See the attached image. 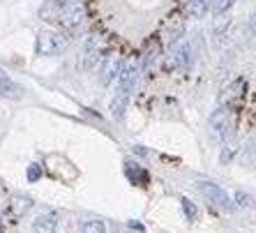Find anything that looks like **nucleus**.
Returning <instances> with one entry per match:
<instances>
[{"label":"nucleus","instance_id":"obj_21","mask_svg":"<svg viewBox=\"0 0 256 233\" xmlns=\"http://www.w3.org/2000/svg\"><path fill=\"white\" fill-rule=\"evenodd\" d=\"M247 26H250V30H252V32H254V35H256V10H254V12H252V16H250V21H247Z\"/></svg>","mask_w":256,"mask_h":233},{"label":"nucleus","instance_id":"obj_12","mask_svg":"<svg viewBox=\"0 0 256 233\" xmlns=\"http://www.w3.org/2000/svg\"><path fill=\"white\" fill-rule=\"evenodd\" d=\"M127 102H130V95H127V92H116L114 102H111V116H114L116 120H122V118H125Z\"/></svg>","mask_w":256,"mask_h":233},{"label":"nucleus","instance_id":"obj_7","mask_svg":"<svg viewBox=\"0 0 256 233\" xmlns=\"http://www.w3.org/2000/svg\"><path fill=\"white\" fill-rule=\"evenodd\" d=\"M30 233H58V217H56V212H42V215H37L35 222H32Z\"/></svg>","mask_w":256,"mask_h":233},{"label":"nucleus","instance_id":"obj_6","mask_svg":"<svg viewBox=\"0 0 256 233\" xmlns=\"http://www.w3.org/2000/svg\"><path fill=\"white\" fill-rule=\"evenodd\" d=\"M24 92L26 90L14 81L10 74L0 67V97H5V100H12V102H18V100H24Z\"/></svg>","mask_w":256,"mask_h":233},{"label":"nucleus","instance_id":"obj_19","mask_svg":"<svg viewBox=\"0 0 256 233\" xmlns=\"http://www.w3.org/2000/svg\"><path fill=\"white\" fill-rule=\"evenodd\" d=\"M180 204H182V210H185V215L190 217V222H194V220H196V217H198V210H196V206L192 204L190 198L185 196V198H182V201H180Z\"/></svg>","mask_w":256,"mask_h":233},{"label":"nucleus","instance_id":"obj_9","mask_svg":"<svg viewBox=\"0 0 256 233\" xmlns=\"http://www.w3.org/2000/svg\"><path fill=\"white\" fill-rule=\"evenodd\" d=\"M60 2L58 0H44L42 7H40V12H37V16L42 18V21H46V24H58V16H60Z\"/></svg>","mask_w":256,"mask_h":233},{"label":"nucleus","instance_id":"obj_11","mask_svg":"<svg viewBox=\"0 0 256 233\" xmlns=\"http://www.w3.org/2000/svg\"><path fill=\"white\" fill-rule=\"evenodd\" d=\"M171 65H180V67L192 65V46L190 44H180V46L173 51Z\"/></svg>","mask_w":256,"mask_h":233},{"label":"nucleus","instance_id":"obj_3","mask_svg":"<svg viewBox=\"0 0 256 233\" xmlns=\"http://www.w3.org/2000/svg\"><path fill=\"white\" fill-rule=\"evenodd\" d=\"M208 127H210V134L212 138L217 141H226L231 136L233 132V118H231V111L226 106H220L217 111H212L208 118Z\"/></svg>","mask_w":256,"mask_h":233},{"label":"nucleus","instance_id":"obj_4","mask_svg":"<svg viewBox=\"0 0 256 233\" xmlns=\"http://www.w3.org/2000/svg\"><path fill=\"white\" fill-rule=\"evenodd\" d=\"M84 24H86L84 2H74V5H62L60 7V16H58V24L56 26L65 28L67 32H74V30H78Z\"/></svg>","mask_w":256,"mask_h":233},{"label":"nucleus","instance_id":"obj_18","mask_svg":"<svg viewBox=\"0 0 256 233\" xmlns=\"http://www.w3.org/2000/svg\"><path fill=\"white\" fill-rule=\"evenodd\" d=\"M233 2H236V0H212V12L217 14V16H222V14H226L228 10H231Z\"/></svg>","mask_w":256,"mask_h":233},{"label":"nucleus","instance_id":"obj_17","mask_svg":"<svg viewBox=\"0 0 256 233\" xmlns=\"http://www.w3.org/2000/svg\"><path fill=\"white\" fill-rule=\"evenodd\" d=\"M233 204H238L240 208H247V210H256V201L250 196V194H244V192H236Z\"/></svg>","mask_w":256,"mask_h":233},{"label":"nucleus","instance_id":"obj_20","mask_svg":"<svg viewBox=\"0 0 256 233\" xmlns=\"http://www.w3.org/2000/svg\"><path fill=\"white\" fill-rule=\"evenodd\" d=\"M40 178V164H30L28 168V180H37Z\"/></svg>","mask_w":256,"mask_h":233},{"label":"nucleus","instance_id":"obj_13","mask_svg":"<svg viewBox=\"0 0 256 233\" xmlns=\"http://www.w3.org/2000/svg\"><path fill=\"white\" fill-rule=\"evenodd\" d=\"M187 12L192 18H203L208 14V0H187Z\"/></svg>","mask_w":256,"mask_h":233},{"label":"nucleus","instance_id":"obj_22","mask_svg":"<svg viewBox=\"0 0 256 233\" xmlns=\"http://www.w3.org/2000/svg\"><path fill=\"white\" fill-rule=\"evenodd\" d=\"M60 5H74V2H84V0H58Z\"/></svg>","mask_w":256,"mask_h":233},{"label":"nucleus","instance_id":"obj_2","mask_svg":"<svg viewBox=\"0 0 256 233\" xmlns=\"http://www.w3.org/2000/svg\"><path fill=\"white\" fill-rule=\"evenodd\" d=\"M196 190L208 198V204H212L214 208L226 210V212H233V210H236V204H233L231 194H228L226 190H222L220 185H214L212 180H198Z\"/></svg>","mask_w":256,"mask_h":233},{"label":"nucleus","instance_id":"obj_14","mask_svg":"<svg viewBox=\"0 0 256 233\" xmlns=\"http://www.w3.org/2000/svg\"><path fill=\"white\" fill-rule=\"evenodd\" d=\"M78 233H106V224L102 220H86Z\"/></svg>","mask_w":256,"mask_h":233},{"label":"nucleus","instance_id":"obj_10","mask_svg":"<svg viewBox=\"0 0 256 233\" xmlns=\"http://www.w3.org/2000/svg\"><path fill=\"white\" fill-rule=\"evenodd\" d=\"M240 164L247 168L256 166V136H252L247 144H244L242 152H240Z\"/></svg>","mask_w":256,"mask_h":233},{"label":"nucleus","instance_id":"obj_15","mask_svg":"<svg viewBox=\"0 0 256 233\" xmlns=\"http://www.w3.org/2000/svg\"><path fill=\"white\" fill-rule=\"evenodd\" d=\"M30 208H32V198L21 196V194H16V196L12 198V210L16 215H24V212H28Z\"/></svg>","mask_w":256,"mask_h":233},{"label":"nucleus","instance_id":"obj_5","mask_svg":"<svg viewBox=\"0 0 256 233\" xmlns=\"http://www.w3.org/2000/svg\"><path fill=\"white\" fill-rule=\"evenodd\" d=\"M125 65V60L120 58V56H108L104 62H102V72H100V81L102 86H111L118 78L120 70Z\"/></svg>","mask_w":256,"mask_h":233},{"label":"nucleus","instance_id":"obj_1","mask_svg":"<svg viewBox=\"0 0 256 233\" xmlns=\"http://www.w3.org/2000/svg\"><path fill=\"white\" fill-rule=\"evenodd\" d=\"M70 46V37L58 30H40L35 37V54L40 58H51V56H60Z\"/></svg>","mask_w":256,"mask_h":233},{"label":"nucleus","instance_id":"obj_16","mask_svg":"<svg viewBox=\"0 0 256 233\" xmlns=\"http://www.w3.org/2000/svg\"><path fill=\"white\" fill-rule=\"evenodd\" d=\"M238 152V144L236 141H228V144H224V148H222L220 152V164H228V162L233 160V155Z\"/></svg>","mask_w":256,"mask_h":233},{"label":"nucleus","instance_id":"obj_8","mask_svg":"<svg viewBox=\"0 0 256 233\" xmlns=\"http://www.w3.org/2000/svg\"><path fill=\"white\" fill-rule=\"evenodd\" d=\"M100 60H102V42L97 37H90L84 48V67L86 70H92V67H97Z\"/></svg>","mask_w":256,"mask_h":233}]
</instances>
